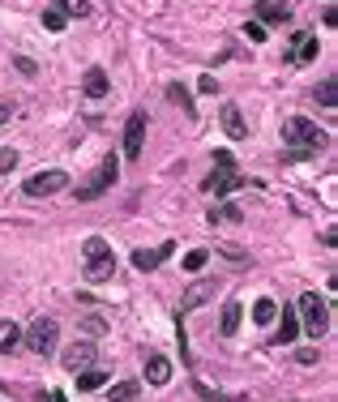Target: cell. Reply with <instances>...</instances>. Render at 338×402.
Masks as SVG:
<instances>
[{
  "label": "cell",
  "mask_w": 338,
  "mask_h": 402,
  "mask_svg": "<svg viewBox=\"0 0 338 402\" xmlns=\"http://www.w3.org/2000/svg\"><path fill=\"white\" fill-rule=\"evenodd\" d=\"M86 282H107L111 274H116V257L111 253H94V257H86Z\"/></svg>",
  "instance_id": "cell-10"
},
{
  "label": "cell",
  "mask_w": 338,
  "mask_h": 402,
  "mask_svg": "<svg viewBox=\"0 0 338 402\" xmlns=\"http://www.w3.org/2000/svg\"><path fill=\"white\" fill-rule=\"evenodd\" d=\"M300 364H317V347H300Z\"/></svg>",
  "instance_id": "cell-32"
},
{
  "label": "cell",
  "mask_w": 338,
  "mask_h": 402,
  "mask_svg": "<svg viewBox=\"0 0 338 402\" xmlns=\"http://www.w3.org/2000/svg\"><path fill=\"white\" fill-rule=\"evenodd\" d=\"M56 334H61L56 317H39V321L26 329V347H30L35 356H51V351H56Z\"/></svg>",
  "instance_id": "cell-4"
},
{
  "label": "cell",
  "mask_w": 338,
  "mask_h": 402,
  "mask_svg": "<svg viewBox=\"0 0 338 402\" xmlns=\"http://www.w3.org/2000/svg\"><path fill=\"white\" fill-rule=\"evenodd\" d=\"M18 167V150H0V176H9Z\"/></svg>",
  "instance_id": "cell-27"
},
{
  "label": "cell",
  "mask_w": 338,
  "mask_h": 402,
  "mask_svg": "<svg viewBox=\"0 0 338 402\" xmlns=\"http://www.w3.org/2000/svg\"><path fill=\"white\" fill-rule=\"evenodd\" d=\"M51 402H69V398H65V394H61V389H56V394H51Z\"/></svg>",
  "instance_id": "cell-34"
},
{
  "label": "cell",
  "mask_w": 338,
  "mask_h": 402,
  "mask_svg": "<svg viewBox=\"0 0 338 402\" xmlns=\"http://www.w3.org/2000/svg\"><path fill=\"white\" fill-rule=\"evenodd\" d=\"M61 189H69L65 171H39V176L26 180V197H51V193H61Z\"/></svg>",
  "instance_id": "cell-5"
},
{
  "label": "cell",
  "mask_w": 338,
  "mask_h": 402,
  "mask_svg": "<svg viewBox=\"0 0 338 402\" xmlns=\"http://www.w3.org/2000/svg\"><path fill=\"white\" fill-rule=\"evenodd\" d=\"M82 90H86V99H107V94H111L107 73H103L99 65H90V69H86V77H82Z\"/></svg>",
  "instance_id": "cell-13"
},
{
  "label": "cell",
  "mask_w": 338,
  "mask_h": 402,
  "mask_svg": "<svg viewBox=\"0 0 338 402\" xmlns=\"http://www.w3.org/2000/svg\"><path fill=\"white\" fill-rule=\"evenodd\" d=\"M77 377V389H103L107 385V372L103 368H86V372H73Z\"/></svg>",
  "instance_id": "cell-20"
},
{
  "label": "cell",
  "mask_w": 338,
  "mask_h": 402,
  "mask_svg": "<svg viewBox=\"0 0 338 402\" xmlns=\"http://www.w3.org/2000/svg\"><path fill=\"white\" fill-rule=\"evenodd\" d=\"M274 317H278V304H274L270 296H261V300L253 304V321H257V325H270Z\"/></svg>",
  "instance_id": "cell-19"
},
{
  "label": "cell",
  "mask_w": 338,
  "mask_h": 402,
  "mask_svg": "<svg viewBox=\"0 0 338 402\" xmlns=\"http://www.w3.org/2000/svg\"><path fill=\"white\" fill-rule=\"evenodd\" d=\"M82 325H86V329H90V334H103V321H99V317H86V321H82Z\"/></svg>",
  "instance_id": "cell-33"
},
{
  "label": "cell",
  "mask_w": 338,
  "mask_h": 402,
  "mask_svg": "<svg viewBox=\"0 0 338 402\" xmlns=\"http://www.w3.org/2000/svg\"><path fill=\"white\" fill-rule=\"evenodd\" d=\"M317 51H321V43H317V39H308V43L300 47V61H317Z\"/></svg>",
  "instance_id": "cell-29"
},
{
  "label": "cell",
  "mask_w": 338,
  "mask_h": 402,
  "mask_svg": "<svg viewBox=\"0 0 338 402\" xmlns=\"http://www.w3.org/2000/svg\"><path fill=\"white\" fill-rule=\"evenodd\" d=\"M18 342H22V329H18L13 321H0V356H9Z\"/></svg>",
  "instance_id": "cell-18"
},
{
  "label": "cell",
  "mask_w": 338,
  "mask_h": 402,
  "mask_svg": "<svg viewBox=\"0 0 338 402\" xmlns=\"http://www.w3.org/2000/svg\"><path fill=\"white\" fill-rule=\"evenodd\" d=\"M142 146H146V111H133L125 125V158H142Z\"/></svg>",
  "instance_id": "cell-6"
},
{
  "label": "cell",
  "mask_w": 338,
  "mask_h": 402,
  "mask_svg": "<svg viewBox=\"0 0 338 402\" xmlns=\"http://www.w3.org/2000/svg\"><path fill=\"white\" fill-rule=\"evenodd\" d=\"M214 171H236V158H232L227 150H218V154H214Z\"/></svg>",
  "instance_id": "cell-28"
},
{
  "label": "cell",
  "mask_w": 338,
  "mask_h": 402,
  "mask_svg": "<svg viewBox=\"0 0 338 402\" xmlns=\"http://www.w3.org/2000/svg\"><path fill=\"white\" fill-rule=\"evenodd\" d=\"M116 167H120L116 158H103V163L90 171V176H86V180L73 189V197H77V201H99V197H103L111 184H116Z\"/></svg>",
  "instance_id": "cell-2"
},
{
  "label": "cell",
  "mask_w": 338,
  "mask_h": 402,
  "mask_svg": "<svg viewBox=\"0 0 338 402\" xmlns=\"http://www.w3.org/2000/svg\"><path fill=\"white\" fill-rule=\"evenodd\" d=\"M197 90H201V94H214V90H218V82H214V73H201V82H197Z\"/></svg>",
  "instance_id": "cell-31"
},
{
  "label": "cell",
  "mask_w": 338,
  "mask_h": 402,
  "mask_svg": "<svg viewBox=\"0 0 338 402\" xmlns=\"http://www.w3.org/2000/svg\"><path fill=\"white\" fill-rule=\"evenodd\" d=\"M172 253H176V244H172V240L158 244V249H137V253H133V265H137V270H154V265H163Z\"/></svg>",
  "instance_id": "cell-11"
},
{
  "label": "cell",
  "mask_w": 338,
  "mask_h": 402,
  "mask_svg": "<svg viewBox=\"0 0 338 402\" xmlns=\"http://www.w3.org/2000/svg\"><path fill=\"white\" fill-rule=\"evenodd\" d=\"M300 338V317H296V304L283 308V321H278V338L274 342H296Z\"/></svg>",
  "instance_id": "cell-16"
},
{
  "label": "cell",
  "mask_w": 338,
  "mask_h": 402,
  "mask_svg": "<svg viewBox=\"0 0 338 402\" xmlns=\"http://www.w3.org/2000/svg\"><path fill=\"white\" fill-rule=\"evenodd\" d=\"M283 142L296 146V150H308V154H317V150L330 146L325 129H317L308 116H287V120H283Z\"/></svg>",
  "instance_id": "cell-1"
},
{
  "label": "cell",
  "mask_w": 338,
  "mask_h": 402,
  "mask_svg": "<svg viewBox=\"0 0 338 402\" xmlns=\"http://www.w3.org/2000/svg\"><path fill=\"white\" fill-rule=\"evenodd\" d=\"M296 308L304 313V329H308V338H321V334H325V325H330V304H325L317 291H304Z\"/></svg>",
  "instance_id": "cell-3"
},
{
  "label": "cell",
  "mask_w": 338,
  "mask_h": 402,
  "mask_svg": "<svg viewBox=\"0 0 338 402\" xmlns=\"http://www.w3.org/2000/svg\"><path fill=\"white\" fill-rule=\"evenodd\" d=\"M334 94H338V86H334V77H325V82L317 86V103H321V107H334V103H338Z\"/></svg>",
  "instance_id": "cell-23"
},
{
  "label": "cell",
  "mask_w": 338,
  "mask_h": 402,
  "mask_svg": "<svg viewBox=\"0 0 338 402\" xmlns=\"http://www.w3.org/2000/svg\"><path fill=\"white\" fill-rule=\"evenodd\" d=\"M142 394V385L137 381H120V385H111V402H133Z\"/></svg>",
  "instance_id": "cell-21"
},
{
  "label": "cell",
  "mask_w": 338,
  "mask_h": 402,
  "mask_svg": "<svg viewBox=\"0 0 338 402\" xmlns=\"http://www.w3.org/2000/svg\"><path fill=\"white\" fill-rule=\"evenodd\" d=\"M167 99H172V103H180L184 111H193V99H189V90H184L180 82H172V86H167Z\"/></svg>",
  "instance_id": "cell-24"
},
{
  "label": "cell",
  "mask_w": 338,
  "mask_h": 402,
  "mask_svg": "<svg viewBox=\"0 0 338 402\" xmlns=\"http://www.w3.org/2000/svg\"><path fill=\"white\" fill-rule=\"evenodd\" d=\"M214 287H218V278H206V282H193V287H189V291L180 296V317H184V313H197V308H201L206 300H214Z\"/></svg>",
  "instance_id": "cell-8"
},
{
  "label": "cell",
  "mask_w": 338,
  "mask_h": 402,
  "mask_svg": "<svg viewBox=\"0 0 338 402\" xmlns=\"http://www.w3.org/2000/svg\"><path fill=\"white\" fill-rule=\"evenodd\" d=\"M240 184H244L240 171H210V176L201 180V189H206V193H214V197H227V193H236Z\"/></svg>",
  "instance_id": "cell-7"
},
{
  "label": "cell",
  "mask_w": 338,
  "mask_h": 402,
  "mask_svg": "<svg viewBox=\"0 0 338 402\" xmlns=\"http://www.w3.org/2000/svg\"><path fill=\"white\" fill-rule=\"evenodd\" d=\"M223 129H227L232 142H244L249 137V125H244V116H240L236 103H223Z\"/></svg>",
  "instance_id": "cell-12"
},
{
  "label": "cell",
  "mask_w": 338,
  "mask_h": 402,
  "mask_svg": "<svg viewBox=\"0 0 338 402\" xmlns=\"http://www.w3.org/2000/svg\"><path fill=\"white\" fill-rule=\"evenodd\" d=\"M9 120V107H0V125H5Z\"/></svg>",
  "instance_id": "cell-35"
},
{
  "label": "cell",
  "mask_w": 338,
  "mask_h": 402,
  "mask_svg": "<svg viewBox=\"0 0 338 402\" xmlns=\"http://www.w3.org/2000/svg\"><path fill=\"white\" fill-rule=\"evenodd\" d=\"M43 26H47V30H65V13H61V9L51 5V9L43 13Z\"/></svg>",
  "instance_id": "cell-26"
},
{
  "label": "cell",
  "mask_w": 338,
  "mask_h": 402,
  "mask_svg": "<svg viewBox=\"0 0 338 402\" xmlns=\"http://www.w3.org/2000/svg\"><path fill=\"white\" fill-rule=\"evenodd\" d=\"M240 317H244V304H240V300H227V304H223V321H218L223 338H236V329H240Z\"/></svg>",
  "instance_id": "cell-15"
},
{
  "label": "cell",
  "mask_w": 338,
  "mask_h": 402,
  "mask_svg": "<svg viewBox=\"0 0 338 402\" xmlns=\"http://www.w3.org/2000/svg\"><path fill=\"white\" fill-rule=\"evenodd\" d=\"M206 261H210V253H206V249H193V253L184 257V270H189V274H197V270H201Z\"/></svg>",
  "instance_id": "cell-25"
},
{
  "label": "cell",
  "mask_w": 338,
  "mask_h": 402,
  "mask_svg": "<svg viewBox=\"0 0 338 402\" xmlns=\"http://www.w3.org/2000/svg\"><path fill=\"white\" fill-rule=\"evenodd\" d=\"M146 381L150 385H167V381H172V364H167V356H150L146 360Z\"/></svg>",
  "instance_id": "cell-17"
},
{
  "label": "cell",
  "mask_w": 338,
  "mask_h": 402,
  "mask_svg": "<svg viewBox=\"0 0 338 402\" xmlns=\"http://www.w3.org/2000/svg\"><path fill=\"white\" fill-rule=\"evenodd\" d=\"M65 372H86L94 368V342H73V347H65Z\"/></svg>",
  "instance_id": "cell-9"
},
{
  "label": "cell",
  "mask_w": 338,
  "mask_h": 402,
  "mask_svg": "<svg viewBox=\"0 0 338 402\" xmlns=\"http://www.w3.org/2000/svg\"><path fill=\"white\" fill-rule=\"evenodd\" d=\"M257 18L261 22H292V5L287 0H257Z\"/></svg>",
  "instance_id": "cell-14"
},
{
  "label": "cell",
  "mask_w": 338,
  "mask_h": 402,
  "mask_svg": "<svg viewBox=\"0 0 338 402\" xmlns=\"http://www.w3.org/2000/svg\"><path fill=\"white\" fill-rule=\"evenodd\" d=\"M56 9H61L65 18H86V13H90L86 0H56Z\"/></svg>",
  "instance_id": "cell-22"
},
{
  "label": "cell",
  "mask_w": 338,
  "mask_h": 402,
  "mask_svg": "<svg viewBox=\"0 0 338 402\" xmlns=\"http://www.w3.org/2000/svg\"><path fill=\"white\" fill-rule=\"evenodd\" d=\"M244 30H249V39H253V43H265V26H261V22H249Z\"/></svg>",
  "instance_id": "cell-30"
}]
</instances>
